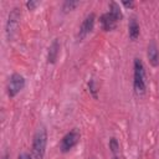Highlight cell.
<instances>
[{"mask_svg": "<svg viewBox=\"0 0 159 159\" xmlns=\"http://www.w3.org/2000/svg\"><path fill=\"white\" fill-rule=\"evenodd\" d=\"M133 89L138 96H143L147 92L145 67L139 57H135L133 61Z\"/></svg>", "mask_w": 159, "mask_h": 159, "instance_id": "obj_1", "label": "cell"}, {"mask_svg": "<svg viewBox=\"0 0 159 159\" xmlns=\"http://www.w3.org/2000/svg\"><path fill=\"white\" fill-rule=\"evenodd\" d=\"M47 129L45 125H40L32 137V144H31V155L34 159H43L46 154V147H47Z\"/></svg>", "mask_w": 159, "mask_h": 159, "instance_id": "obj_2", "label": "cell"}, {"mask_svg": "<svg viewBox=\"0 0 159 159\" xmlns=\"http://www.w3.org/2000/svg\"><path fill=\"white\" fill-rule=\"evenodd\" d=\"M20 17H21V11L19 7H12L9 12L7 20H6V25H5V34L7 40H12V37L15 36L19 24H20Z\"/></svg>", "mask_w": 159, "mask_h": 159, "instance_id": "obj_3", "label": "cell"}, {"mask_svg": "<svg viewBox=\"0 0 159 159\" xmlns=\"http://www.w3.org/2000/svg\"><path fill=\"white\" fill-rule=\"evenodd\" d=\"M25 84H26V80L22 75L17 73V72H14L9 81H7V84H6V92H7V96L10 98H14L15 96H17L24 88H25Z\"/></svg>", "mask_w": 159, "mask_h": 159, "instance_id": "obj_4", "label": "cell"}, {"mask_svg": "<svg viewBox=\"0 0 159 159\" xmlns=\"http://www.w3.org/2000/svg\"><path fill=\"white\" fill-rule=\"evenodd\" d=\"M81 139V133L77 128H72L68 130L60 142V152L61 153H68L71 149H73Z\"/></svg>", "mask_w": 159, "mask_h": 159, "instance_id": "obj_5", "label": "cell"}, {"mask_svg": "<svg viewBox=\"0 0 159 159\" xmlns=\"http://www.w3.org/2000/svg\"><path fill=\"white\" fill-rule=\"evenodd\" d=\"M94 24H96V14L94 12H89L84 16L81 26H80V30H78V34H77V37L80 40H83L88 34L92 32V30L94 29Z\"/></svg>", "mask_w": 159, "mask_h": 159, "instance_id": "obj_6", "label": "cell"}, {"mask_svg": "<svg viewBox=\"0 0 159 159\" xmlns=\"http://www.w3.org/2000/svg\"><path fill=\"white\" fill-rule=\"evenodd\" d=\"M147 57H148L149 63L153 67H157L159 65V47H158V45H157V42L154 40H152L148 43V47H147Z\"/></svg>", "mask_w": 159, "mask_h": 159, "instance_id": "obj_7", "label": "cell"}, {"mask_svg": "<svg viewBox=\"0 0 159 159\" xmlns=\"http://www.w3.org/2000/svg\"><path fill=\"white\" fill-rule=\"evenodd\" d=\"M99 22H101V26L104 31H112L117 27V24H118V20L112 15L109 14L108 11L102 14L99 16Z\"/></svg>", "mask_w": 159, "mask_h": 159, "instance_id": "obj_8", "label": "cell"}, {"mask_svg": "<svg viewBox=\"0 0 159 159\" xmlns=\"http://www.w3.org/2000/svg\"><path fill=\"white\" fill-rule=\"evenodd\" d=\"M60 40L58 39H55L50 46H48V51H47V62L50 65H55L57 58H58V55H60Z\"/></svg>", "mask_w": 159, "mask_h": 159, "instance_id": "obj_9", "label": "cell"}, {"mask_svg": "<svg viewBox=\"0 0 159 159\" xmlns=\"http://www.w3.org/2000/svg\"><path fill=\"white\" fill-rule=\"evenodd\" d=\"M139 34H140V27H139V24H138L137 19L135 17H130L129 22H128V36H129V40L130 41H135L139 37Z\"/></svg>", "mask_w": 159, "mask_h": 159, "instance_id": "obj_10", "label": "cell"}, {"mask_svg": "<svg viewBox=\"0 0 159 159\" xmlns=\"http://www.w3.org/2000/svg\"><path fill=\"white\" fill-rule=\"evenodd\" d=\"M108 12H109V14H112V15H113L118 21L123 17L122 9H120L119 4H118V2H116V1H109V4H108Z\"/></svg>", "mask_w": 159, "mask_h": 159, "instance_id": "obj_11", "label": "cell"}, {"mask_svg": "<svg viewBox=\"0 0 159 159\" xmlns=\"http://www.w3.org/2000/svg\"><path fill=\"white\" fill-rule=\"evenodd\" d=\"M87 87H88L89 94H91L94 99H97V98H98V87H97L96 80H94V78H89V81H88V83H87Z\"/></svg>", "mask_w": 159, "mask_h": 159, "instance_id": "obj_12", "label": "cell"}, {"mask_svg": "<svg viewBox=\"0 0 159 159\" xmlns=\"http://www.w3.org/2000/svg\"><path fill=\"white\" fill-rule=\"evenodd\" d=\"M78 5H80V1H77V0H65L62 2V10H63V12H68V11L75 10Z\"/></svg>", "mask_w": 159, "mask_h": 159, "instance_id": "obj_13", "label": "cell"}, {"mask_svg": "<svg viewBox=\"0 0 159 159\" xmlns=\"http://www.w3.org/2000/svg\"><path fill=\"white\" fill-rule=\"evenodd\" d=\"M108 147H109V149H111V152H112L113 154H117L118 150H119V142H118V139H117L116 137L109 138Z\"/></svg>", "mask_w": 159, "mask_h": 159, "instance_id": "obj_14", "label": "cell"}, {"mask_svg": "<svg viewBox=\"0 0 159 159\" xmlns=\"http://www.w3.org/2000/svg\"><path fill=\"white\" fill-rule=\"evenodd\" d=\"M39 1H36V0H29V1H26V7L29 9V10H35L37 6H39Z\"/></svg>", "mask_w": 159, "mask_h": 159, "instance_id": "obj_15", "label": "cell"}, {"mask_svg": "<svg viewBox=\"0 0 159 159\" xmlns=\"http://www.w3.org/2000/svg\"><path fill=\"white\" fill-rule=\"evenodd\" d=\"M17 159H34V158H32V155H31L30 153H27V152H21V153L19 154Z\"/></svg>", "mask_w": 159, "mask_h": 159, "instance_id": "obj_16", "label": "cell"}, {"mask_svg": "<svg viewBox=\"0 0 159 159\" xmlns=\"http://www.w3.org/2000/svg\"><path fill=\"white\" fill-rule=\"evenodd\" d=\"M122 5L125 6L127 9H132L134 6V1H122Z\"/></svg>", "mask_w": 159, "mask_h": 159, "instance_id": "obj_17", "label": "cell"}, {"mask_svg": "<svg viewBox=\"0 0 159 159\" xmlns=\"http://www.w3.org/2000/svg\"><path fill=\"white\" fill-rule=\"evenodd\" d=\"M1 159H10V155H9V153H7V152H5V153L2 154V157H1Z\"/></svg>", "mask_w": 159, "mask_h": 159, "instance_id": "obj_18", "label": "cell"}, {"mask_svg": "<svg viewBox=\"0 0 159 159\" xmlns=\"http://www.w3.org/2000/svg\"><path fill=\"white\" fill-rule=\"evenodd\" d=\"M113 159H118V158H113Z\"/></svg>", "mask_w": 159, "mask_h": 159, "instance_id": "obj_19", "label": "cell"}]
</instances>
